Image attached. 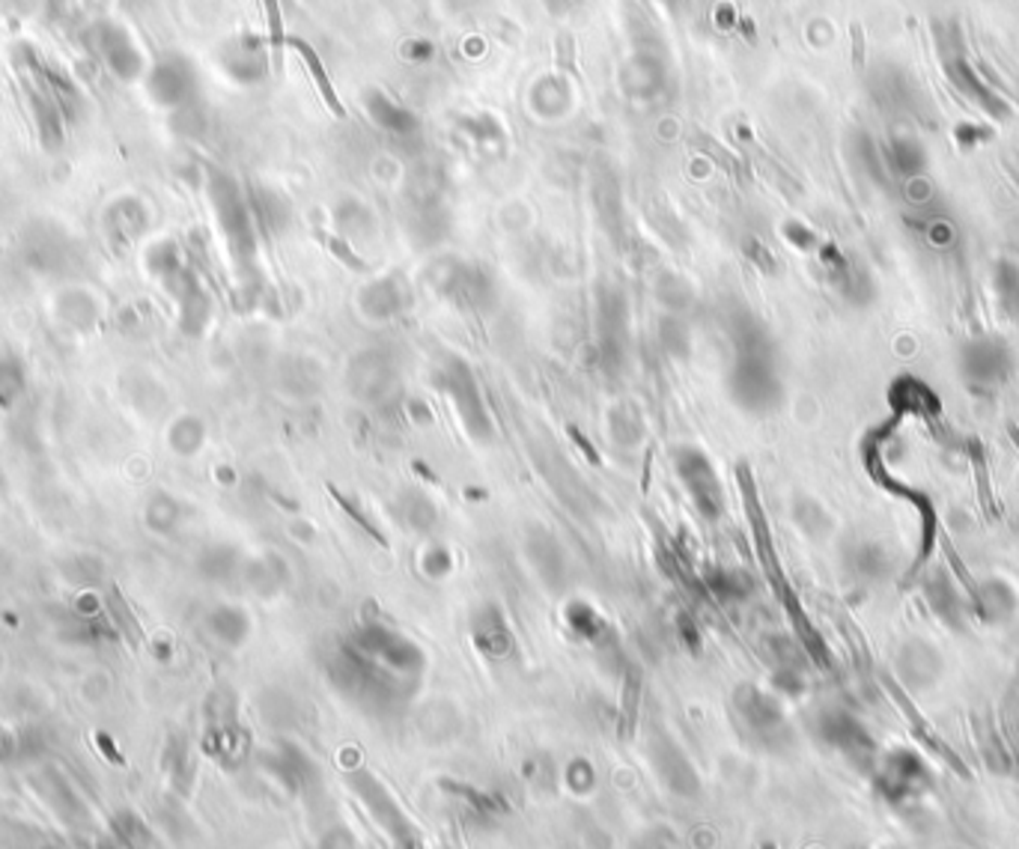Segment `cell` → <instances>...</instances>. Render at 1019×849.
<instances>
[{"mask_svg": "<svg viewBox=\"0 0 1019 849\" xmlns=\"http://www.w3.org/2000/svg\"><path fill=\"white\" fill-rule=\"evenodd\" d=\"M349 787L358 796V802L367 808V814L376 820V826L382 828L385 838L391 840L397 849H424V840H420L415 820L400 808V802L391 796V790H388L373 772L355 769V772L349 775Z\"/></svg>", "mask_w": 1019, "mask_h": 849, "instance_id": "1", "label": "cell"}, {"mask_svg": "<svg viewBox=\"0 0 1019 849\" xmlns=\"http://www.w3.org/2000/svg\"><path fill=\"white\" fill-rule=\"evenodd\" d=\"M873 790L889 804L921 799L930 790V766L913 748H894L873 763Z\"/></svg>", "mask_w": 1019, "mask_h": 849, "instance_id": "2", "label": "cell"}, {"mask_svg": "<svg viewBox=\"0 0 1019 849\" xmlns=\"http://www.w3.org/2000/svg\"><path fill=\"white\" fill-rule=\"evenodd\" d=\"M817 739L826 748H832L841 757H846L856 766H873L877 763V743L868 733V727L858 722L853 712L846 710H826L814 724Z\"/></svg>", "mask_w": 1019, "mask_h": 849, "instance_id": "3", "label": "cell"}, {"mask_svg": "<svg viewBox=\"0 0 1019 849\" xmlns=\"http://www.w3.org/2000/svg\"><path fill=\"white\" fill-rule=\"evenodd\" d=\"M87 46L93 51L96 58L102 60L104 69L111 72L114 78H119L123 84L138 81L140 72H143V54H140V48L135 46V39L128 34L123 24L116 22H96L90 30H87Z\"/></svg>", "mask_w": 1019, "mask_h": 849, "instance_id": "4", "label": "cell"}, {"mask_svg": "<svg viewBox=\"0 0 1019 849\" xmlns=\"http://www.w3.org/2000/svg\"><path fill=\"white\" fill-rule=\"evenodd\" d=\"M733 704H737V712H740L745 731L752 733L754 743H760L764 748H784L790 743L788 719H784V710L772 695H766L754 686H742Z\"/></svg>", "mask_w": 1019, "mask_h": 849, "instance_id": "5", "label": "cell"}, {"mask_svg": "<svg viewBox=\"0 0 1019 849\" xmlns=\"http://www.w3.org/2000/svg\"><path fill=\"white\" fill-rule=\"evenodd\" d=\"M650 763L665 784V790L674 793L677 799L692 802L704 793V784H701V775L692 766V760L683 755V748L674 743L668 733H656L650 739Z\"/></svg>", "mask_w": 1019, "mask_h": 849, "instance_id": "6", "label": "cell"}, {"mask_svg": "<svg viewBox=\"0 0 1019 849\" xmlns=\"http://www.w3.org/2000/svg\"><path fill=\"white\" fill-rule=\"evenodd\" d=\"M266 769L290 796H311L319 784V769L299 745L280 743L266 755Z\"/></svg>", "mask_w": 1019, "mask_h": 849, "instance_id": "7", "label": "cell"}, {"mask_svg": "<svg viewBox=\"0 0 1019 849\" xmlns=\"http://www.w3.org/2000/svg\"><path fill=\"white\" fill-rule=\"evenodd\" d=\"M1008 370L1010 355L1008 350H1005V343L978 340V343H969V346L963 350V376L972 384H978V388L1005 382Z\"/></svg>", "mask_w": 1019, "mask_h": 849, "instance_id": "8", "label": "cell"}, {"mask_svg": "<svg viewBox=\"0 0 1019 849\" xmlns=\"http://www.w3.org/2000/svg\"><path fill=\"white\" fill-rule=\"evenodd\" d=\"M150 93L159 105H179L191 93V66L176 54L162 58L150 72Z\"/></svg>", "mask_w": 1019, "mask_h": 849, "instance_id": "9", "label": "cell"}, {"mask_svg": "<svg viewBox=\"0 0 1019 849\" xmlns=\"http://www.w3.org/2000/svg\"><path fill=\"white\" fill-rule=\"evenodd\" d=\"M441 790L451 796L453 802H460L471 816L483 820V823H499L510 814V804L501 799L499 793H489L475 784H465V781L441 778Z\"/></svg>", "mask_w": 1019, "mask_h": 849, "instance_id": "10", "label": "cell"}, {"mask_svg": "<svg viewBox=\"0 0 1019 849\" xmlns=\"http://www.w3.org/2000/svg\"><path fill=\"white\" fill-rule=\"evenodd\" d=\"M948 75H951V81L957 84L963 93L969 96V99H974V102L984 107V111H990L993 117H1008V105H1005V102H1002V99H998V96L993 93V90H990V87L978 78V75H974V69L966 63V60L963 58L951 60Z\"/></svg>", "mask_w": 1019, "mask_h": 849, "instance_id": "11", "label": "cell"}, {"mask_svg": "<svg viewBox=\"0 0 1019 849\" xmlns=\"http://www.w3.org/2000/svg\"><path fill=\"white\" fill-rule=\"evenodd\" d=\"M475 641L477 647L487 656H492V659H501V656H507L513 650V635H510L499 608H483L475 617Z\"/></svg>", "mask_w": 1019, "mask_h": 849, "instance_id": "12", "label": "cell"}, {"mask_svg": "<svg viewBox=\"0 0 1019 849\" xmlns=\"http://www.w3.org/2000/svg\"><path fill=\"white\" fill-rule=\"evenodd\" d=\"M248 629H251V620H248V614H244L242 608L221 606L209 614V632H212L221 644H227V647H239V644L248 638Z\"/></svg>", "mask_w": 1019, "mask_h": 849, "instance_id": "13", "label": "cell"}, {"mask_svg": "<svg viewBox=\"0 0 1019 849\" xmlns=\"http://www.w3.org/2000/svg\"><path fill=\"white\" fill-rule=\"evenodd\" d=\"M164 769H167V778L174 784L176 790L188 796L191 793V784H194V760H191V751H188L186 743H171V748L164 751Z\"/></svg>", "mask_w": 1019, "mask_h": 849, "instance_id": "14", "label": "cell"}, {"mask_svg": "<svg viewBox=\"0 0 1019 849\" xmlns=\"http://www.w3.org/2000/svg\"><path fill=\"white\" fill-rule=\"evenodd\" d=\"M927 599H930V608H933L945 623H954V626L960 623V596H957L954 584H951L945 575H933V579H930V584H927Z\"/></svg>", "mask_w": 1019, "mask_h": 849, "instance_id": "15", "label": "cell"}, {"mask_svg": "<svg viewBox=\"0 0 1019 849\" xmlns=\"http://www.w3.org/2000/svg\"><path fill=\"white\" fill-rule=\"evenodd\" d=\"M114 828L116 840L123 844L126 849H150L152 847V832L150 826L140 820L138 814H131V811H123V814L114 816Z\"/></svg>", "mask_w": 1019, "mask_h": 849, "instance_id": "16", "label": "cell"}, {"mask_svg": "<svg viewBox=\"0 0 1019 849\" xmlns=\"http://www.w3.org/2000/svg\"><path fill=\"white\" fill-rule=\"evenodd\" d=\"M892 162H894V167L901 170V174L916 176V174H921V170H924L927 155H924V150H921V143H918V140L894 138Z\"/></svg>", "mask_w": 1019, "mask_h": 849, "instance_id": "17", "label": "cell"}, {"mask_svg": "<svg viewBox=\"0 0 1019 849\" xmlns=\"http://www.w3.org/2000/svg\"><path fill=\"white\" fill-rule=\"evenodd\" d=\"M567 620L569 626H573V632L581 635L584 641H596L605 632L603 617L596 614L591 606H584V603H573L567 611Z\"/></svg>", "mask_w": 1019, "mask_h": 849, "instance_id": "18", "label": "cell"}, {"mask_svg": "<svg viewBox=\"0 0 1019 849\" xmlns=\"http://www.w3.org/2000/svg\"><path fill=\"white\" fill-rule=\"evenodd\" d=\"M996 290L998 299L1005 304V311L1019 316V268L1010 263H1002L996 268Z\"/></svg>", "mask_w": 1019, "mask_h": 849, "instance_id": "19", "label": "cell"}, {"mask_svg": "<svg viewBox=\"0 0 1019 849\" xmlns=\"http://www.w3.org/2000/svg\"><path fill=\"white\" fill-rule=\"evenodd\" d=\"M24 370L22 364L12 358H0V406L7 408L15 403V396L22 394Z\"/></svg>", "mask_w": 1019, "mask_h": 849, "instance_id": "20", "label": "cell"}, {"mask_svg": "<svg viewBox=\"0 0 1019 849\" xmlns=\"http://www.w3.org/2000/svg\"><path fill=\"white\" fill-rule=\"evenodd\" d=\"M626 849H680V840L674 835L671 828L665 826H650L641 828L636 838L629 840Z\"/></svg>", "mask_w": 1019, "mask_h": 849, "instance_id": "21", "label": "cell"}, {"mask_svg": "<svg viewBox=\"0 0 1019 849\" xmlns=\"http://www.w3.org/2000/svg\"><path fill=\"white\" fill-rule=\"evenodd\" d=\"M564 781H567V787L576 793V796H588V793H593V787H596V769H593L588 760L576 757L567 766V772H564Z\"/></svg>", "mask_w": 1019, "mask_h": 849, "instance_id": "22", "label": "cell"}, {"mask_svg": "<svg viewBox=\"0 0 1019 849\" xmlns=\"http://www.w3.org/2000/svg\"><path fill=\"white\" fill-rule=\"evenodd\" d=\"M1002 587H1005L1002 582H990V584H984V591H981V603H984L986 617H993V620L1014 611V594L1005 591V596H998L1002 594Z\"/></svg>", "mask_w": 1019, "mask_h": 849, "instance_id": "23", "label": "cell"}, {"mask_svg": "<svg viewBox=\"0 0 1019 849\" xmlns=\"http://www.w3.org/2000/svg\"><path fill=\"white\" fill-rule=\"evenodd\" d=\"M319 849H358V840H355V835L349 828L335 826L319 838Z\"/></svg>", "mask_w": 1019, "mask_h": 849, "instance_id": "24", "label": "cell"}, {"mask_svg": "<svg viewBox=\"0 0 1019 849\" xmlns=\"http://www.w3.org/2000/svg\"><path fill=\"white\" fill-rule=\"evenodd\" d=\"M307 66H311L313 78H316V84H319V90H323L325 102H328V105H331V111H335V114H343V107L337 105V96H335V90H331V87H328V81H325V72H323V66H319V63H316V58H313V54H307Z\"/></svg>", "mask_w": 1019, "mask_h": 849, "instance_id": "25", "label": "cell"}, {"mask_svg": "<svg viewBox=\"0 0 1019 849\" xmlns=\"http://www.w3.org/2000/svg\"><path fill=\"white\" fill-rule=\"evenodd\" d=\"M263 7H266V18H268V27H272V39H275V48H278V54H280V39H284V24H280L278 0H263Z\"/></svg>", "mask_w": 1019, "mask_h": 849, "instance_id": "26", "label": "cell"}, {"mask_svg": "<svg viewBox=\"0 0 1019 849\" xmlns=\"http://www.w3.org/2000/svg\"><path fill=\"white\" fill-rule=\"evenodd\" d=\"M760 849H776V844H764V847Z\"/></svg>", "mask_w": 1019, "mask_h": 849, "instance_id": "27", "label": "cell"}, {"mask_svg": "<svg viewBox=\"0 0 1019 849\" xmlns=\"http://www.w3.org/2000/svg\"><path fill=\"white\" fill-rule=\"evenodd\" d=\"M3 751H7V748H3V739H0V757H3Z\"/></svg>", "mask_w": 1019, "mask_h": 849, "instance_id": "28", "label": "cell"}]
</instances>
